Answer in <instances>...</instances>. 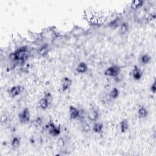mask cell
Segmentation results:
<instances>
[{
	"label": "cell",
	"mask_w": 156,
	"mask_h": 156,
	"mask_svg": "<svg viewBox=\"0 0 156 156\" xmlns=\"http://www.w3.org/2000/svg\"><path fill=\"white\" fill-rule=\"evenodd\" d=\"M144 4L143 1H141V0H136V1H134L131 3V8L132 9L136 10L141 7Z\"/></svg>",
	"instance_id": "cell-18"
},
{
	"label": "cell",
	"mask_w": 156,
	"mask_h": 156,
	"mask_svg": "<svg viewBox=\"0 0 156 156\" xmlns=\"http://www.w3.org/2000/svg\"><path fill=\"white\" fill-rule=\"evenodd\" d=\"M72 85V80L68 78L65 77L62 82V90L63 91H65L68 90Z\"/></svg>",
	"instance_id": "cell-9"
},
{
	"label": "cell",
	"mask_w": 156,
	"mask_h": 156,
	"mask_svg": "<svg viewBox=\"0 0 156 156\" xmlns=\"http://www.w3.org/2000/svg\"><path fill=\"white\" fill-rule=\"evenodd\" d=\"M156 82L155 81H154V82L151 84L150 87V90L153 93H155V91H156Z\"/></svg>",
	"instance_id": "cell-25"
},
{
	"label": "cell",
	"mask_w": 156,
	"mask_h": 156,
	"mask_svg": "<svg viewBox=\"0 0 156 156\" xmlns=\"http://www.w3.org/2000/svg\"><path fill=\"white\" fill-rule=\"evenodd\" d=\"M34 123H35V125L36 126H41V125L42 124V120L41 119V118H37V119H35Z\"/></svg>",
	"instance_id": "cell-26"
},
{
	"label": "cell",
	"mask_w": 156,
	"mask_h": 156,
	"mask_svg": "<svg viewBox=\"0 0 156 156\" xmlns=\"http://www.w3.org/2000/svg\"><path fill=\"white\" fill-rule=\"evenodd\" d=\"M44 98L46 100L50 106L52 104L53 101V96L50 92H46L44 95Z\"/></svg>",
	"instance_id": "cell-22"
},
{
	"label": "cell",
	"mask_w": 156,
	"mask_h": 156,
	"mask_svg": "<svg viewBox=\"0 0 156 156\" xmlns=\"http://www.w3.org/2000/svg\"><path fill=\"white\" fill-rule=\"evenodd\" d=\"M76 72L79 73L83 74L87 72L88 70V65L85 62H80L78 64L76 68Z\"/></svg>",
	"instance_id": "cell-11"
},
{
	"label": "cell",
	"mask_w": 156,
	"mask_h": 156,
	"mask_svg": "<svg viewBox=\"0 0 156 156\" xmlns=\"http://www.w3.org/2000/svg\"><path fill=\"white\" fill-rule=\"evenodd\" d=\"M28 48L26 46H21L12 54V59L15 61H22L26 57V56L28 54Z\"/></svg>",
	"instance_id": "cell-1"
},
{
	"label": "cell",
	"mask_w": 156,
	"mask_h": 156,
	"mask_svg": "<svg viewBox=\"0 0 156 156\" xmlns=\"http://www.w3.org/2000/svg\"><path fill=\"white\" fill-rule=\"evenodd\" d=\"M129 122L127 120H123L120 124V131L122 133L126 132L129 129Z\"/></svg>",
	"instance_id": "cell-14"
},
{
	"label": "cell",
	"mask_w": 156,
	"mask_h": 156,
	"mask_svg": "<svg viewBox=\"0 0 156 156\" xmlns=\"http://www.w3.org/2000/svg\"><path fill=\"white\" fill-rule=\"evenodd\" d=\"M8 120V116L6 114H3L1 117V121L2 124L6 123Z\"/></svg>",
	"instance_id": "cell-24"
},
{
	"label": "cell",
	"mask_w": 156,
	"mask_h": 156,
	"mask_svg": "<svg viewBox=\"0 0 156 156\" xmlns=\"http://www.w3.org/2000/svg\"><path fill=\"white\" fill-rule=\"evenodd\" d=\"M151 61V57L148 54H144L140 58V61L143 65L148 64Z\"/></svg>",
	"instance_id": "cell-16"
},
{
	"label": "cell",
	"mask_w": 156,
	"mask_h": 156,
	"mask_svg": "<svg viewBox=\"0 0 156 156\" xmlns=\"http://www.w3.org/2000/svg\"><path fill=\"white\" fill-rule=\"evenodd\" d=\"M23 91V87L21 85L13 86L9 91V96L11 98H15L20 95Z\"/></svg>",
	"instance_id": "cell-5"
},
{
	"label": "cell",
	"mask_w": 156,
	"mask_h": 156,
	"mask_svg": "<svg viewBox=\"0 0 156 156\" xmlns=\"http://www.w3.org/2000/svg\"><path fill=\"white\" fill-rule=\"evenodd\" d=\"M39 105L40 108L42 109V110H46L47 109H48V107H49L50 106V104H48V103L44 98H42L39 101Z\"/></svg>",
	"instance_id": "cell-19"
},
{
	"label": "cell",
	"mask_w": 156,
	"mask_h": 156,
	"mask_svg": "<svg viewBox=\"0 0 156 156\" xmlns=\"http://www.w3.org/2000/svg\"><path fill=\"white\" fill-rule=\"evenodd\" d=\"M119 95H120V91L116 87L113 89L109 93L110 98L113 99H115L118 98Z\"/></svg>",
	"instance_id": "cell-17"
},
{
	"label": "cell",
	"mask_w": 156,
	"mask_h": 156,
	"mask_svg": "<svg viewBox=\"0 0 156 156\" xmlns=\"http://www.w3.org/2000/svg\"><path fill=\"white\" fill-rule=\"evenodd\" d=\"M121 73V68L118 65H112L107 68L104 74L107 76L112 77L115 78L118 76H119Z\"/></svg>",
	"instance_id": "cell-2"
},
{
	"label": "cell",
	"mask_w": 156,
	"mask_h": 156,
	"mask_svg": "<svg viewBox=\"0 0 156 156\" xmlns=\"http://www.w3.org/2000/svg\"><path fill=\"white\" fill-rule=\"evenodd\" d=\"M79 114V109L73 106H70L69 107V117L72 120L78 119Z\"/></svg>",
	"instance_id": "cell-7"
},
{
	"label": "cell",
	"mask_w": 156,
	"mask_h": 156,
	"mask_svg": "<svg viewBox=\"0 0 156 156\" xmlns=\"http://www.w3.org/2000/svg\"><path fill=\"white\" fill-rule=\"evenodd\" d=\"M81 128H82V131L86 133L89 132L91 129V127L90 125V124L88 123L87 121H85L84 120L82 121Z\"/></svg>",
	"instance_id": "cell-21"
},
{
	"label": "cell",
	"mask_w": 156,
	"mask_h": 156,
	"mask_svg": "<svg viewBox=\"0 0 156 156\" xmlns=\"http://www.w3.org/2000/svg\"><path fill=\"white\" fill-rule=\"evenodd\" d=\"M138 117L142 119L146 118L148 115V111L146 107L143 106L140 107L138 110Z\"/></svg>",
	"instance_id": "cell-13"
},
{
	"label": "cell",
	"mask_w": 156,
	"mask_h": 156,
	"mask_svg": "<svg viewBox=\"0 0 156 156\" xmlns=\"http://www.w3.org/2000/svg\"><path fill=\"white\" fill-rule=\"evenodd\" d=\"M50 46L49 44H45L42 45L38 50V54L40 56L44 57L46 56L50 51Z\"/></svg>",
	"instance_id": "cell-8"
},
{
	"label": "cell",
	"mask_w": 156,
	"mask_h": 156,
	"mask_svg": "<svg viewBox=\"0 0 156 156\" xmlns=\"http://www.w3.org/2000/svg\"><path fill=\"white\" fill-rule=\"evenodd\" d=\"M49 133L52 137H57L61 133V127L60 126H56V125L48 129Z\"/></svg>",
	"instance_id": "cell-10"
},
{
	"label": "cell",
	"mask_w": 156,
	"mask_h": 156,
	"mask_svg": "<svg viewBox=\"0 0 156 156\" xmlns=\"http://www.w3.org/2000/svg\"><path fill=\"white\" fill-rule=\"evenodd\" d=\"M85 116V112L84 109H79V117L78 119L83 121L84 120V118Z\"/></svg>",
	"instance_id": "cell-23"
},
{
	"label": "cell",
	"mask_w": 156,
	"mask_h": 156,
	"mask_svg": "<svg viewBox=\"0 0 156 156\" xmlns=\"http://www.w3.org/2000/svg\"><path fill=\"white\" fill-rule=\"evenodd\" d=\"M132 76L136 80H140L143 76V72L138 66H134L132 71Z\"/></svg>",
	"instance_id": "cell-6"
},
{
	"label": "cell",
	"mask_w": 156,
	"mask_h": 156,
	"mask_svg": "<svg viewBox=\"0 0 156 156\" xmlns=\"http://www.w3.org/2000/svg\"><path fill=\"white\" fill-rule=\"evenodd\" d=\"M19 120L21 123L27 124L30 121L31 113L28 108H25L19 114Z\"/></svg>",
	"instance_id": "cell-3"
},
{
	"label": "cell",
	"mask_w": 156,
	"mask_h": 156,
	"mask_svg": "<svg viewBox=\"0 0 156 156\" xmlns=\"http://www.w3.org/2000/svg\"><path fill=\"white\" fill-rule=\"evenodd\" d=\"M20 143H21L20 139L17 137H14L12 140L11 146L13 149H17L20 147Z\"/></svg>",
	"instance_id": "cell-20"
},
{
	"label": "cell",
	"mask_w": 156,
	"mask_h": 156,
	"mask_svg": "<svg viewBox=\"0 0 156 156\" xmlns=\"http://www.w3.org/2000/svg\"><path fill=\"white\" fill-rule=\"evenodd\" d=\"M129 25L126 22H123L120 24L119 28V33L121 35H125L128 31Z\"/></svg>",
	"instance_id": "cell-15"
},
{
	"label": "cell",
	"mask_w": 156,
	"mask_h": 156,
	"mask_svg": "<svg viewBox=\"0 0 156 156\" xmlns=\"http://www.w3.org/2000/svg\"><path fill=\"white\" fill-rule=\"evenodd\" d=\"M104 125L103 123L95 122L92 127V130L95 133L100 134L103 131Z\"/></svg>",
	"instance_id": "cell-12"
},
{
	"label": "cell",
	"mask_w": 156,
	"mask_h": 156,
	"mask_svg": "<svg viewBox=\"0 0 156 156\" xmlns=\"http://www.w3.org/2000/svg\"><path fill=\"white\" fill-rule=\"evenodd\" d=\"M99 116V112L98 110L96 108H91L89 110L88 114H87V117L89 120L91 121L96 122L98 120Z\"/></svg>",
	"instance_id": "cell-4"
}]
</instances>
